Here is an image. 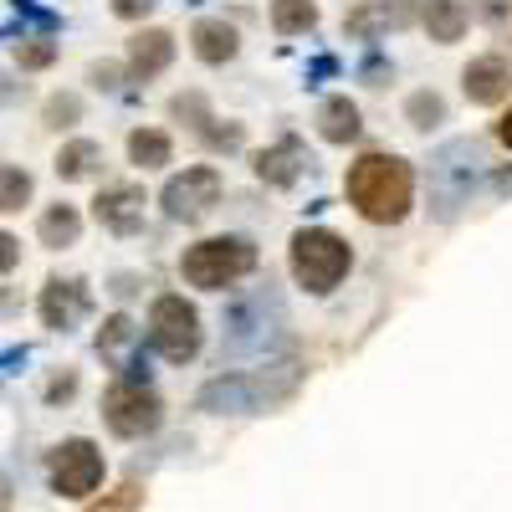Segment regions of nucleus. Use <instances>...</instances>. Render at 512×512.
<instances>
[{"label": "nucleus", "mask_w": 512, "mask_h": 512, "mask_svg": "<svg viewBox=\"0 0 512 512\" xmlns=\"http://www.w3.org/2000/svg\"><path fill=\"white\" fill-rule=\"evenodd\" d=\"M349 205L369 226H400L410 216V200H415V169L400 154H359L349 164Z\"/></svg>", "instance_id": "nucleus-1"}, {"label": "nucleus", "mask_w": 512, "mask_h": 512, "mask_svg": "<svg viewBox=\"0 0 512 512\" xmlns=\"http://www.w3.org/2000/svg\"><path fill=\"white\" fill-rule=\"evenodd\" d=\"M256 272V241L251 236H205L180 256V277L200 292H226L231 282Z\"/></svg>", "instance_id": "nucleus-2"}, {"label": "nucleus", "mask_w": 512, "mask_h": 512, "mask_svg": "<svg viewBox=\"0 0 512 512\" xmlns=\"http://www.w3.org/2000/svg\"><path fill=\"white\" fill-rule=\"evenodd\" d=\"M349 262H354L349 241L328 226H303L292 236V277L308 292H333L349 277Z\"/></svg>", "instance_id": "nucleus-3"}, {"label": "nucleus", "mask_w": 512, "mask_h": 512, "mask_svg": "<svg viewBox=\"0 0 512 512\" xmlns=\"http://www.w3.org/2000/svg\"><path fill=\"white\" fill-rule=\"evenodd\" d=\"M149 344L169 359V364H190L205 344V328L195 303H185L180 292H159L154 308H149Z\"/></svg>", "instance_id": "nucleus-4"}, {"label": "nucleus", "mask_w": 512, "mask_h": 512, "mask_svg": "<svg viewBox=\"0 0 512 512\" xmlns=\"http://www.w3.org/2000/svg\"><path fill=\"white\" fill-rule=\"evenodd\" d=\"M103 425L118 436V441H144L164 425V400L149 390L144 379H118L108 384L103 395Z\"/></svg>", "instance_id": "nucleus-5"}, {"label": "nucleus", "mask_w": 512, "mask_h": 512, "mask_svg": "<svg viewBox=\"0 0 512 512\" xmlns=\"http://www.w3.org/2000/svg\"><path fill=\"white\" fill-rule=\"evenodd\" d=\"M221 169L216 164H190V169H180V175H169V185L159 190V205H164V216L169 221H185V226H195V221H205L210 210L221 205Z\"/></svg>", "instance_id": "nucleus-6"}, {"label": "nucleus", "mask_w": 512, "mask_h": 512, "mask_svg": "<svg viewBox=\"0 0 512 512\" xmlns=\"http://www.w3.org/2000/svg\"><path fill=\"white\" fill-rule=\"evenodd\" d=\"M47 482H52L57 497H72V502L93 497L98 482H103V451H98L88 436H67V441L47 456Z\"/></svg>", "instance_id": "nucleus-7"}, {"label": "nucleus", "mask_w": 512, "mask_h": 512, "mask_svg": "<svg viewBox=\"0 0 512 512\" xmlns=\"http://www.w3.org/2000/svg\"><path fill=\"white\" fill-rule=\"evenodd\" d=\"M36 313H41V323H47L52 333H67V328H77L82 318L93 313V292H88L82 277H47Z\"/></svg>", "instance_id": "nucleus-8"}, {"label": "nucleus", "mask_w": 512, "mask_h": 512, "mask_svg": "<svg viewBox=\"0 0 512 512\" xmlns=\"http://www.w3.org/2000/svg\"><path fill=\"white\" fill-rule=\"evenodd\" d=\"M144 205L149 200H144L139 185H103L98 200H93V216L113 236H139L144 231Z\"/></svg>", "instance_id": "nucleus-9"}, {"label": "nucleus", "mask_w": 512, "mask_h": 512, "mask_svg": "<svg viewBox=\"0 0 512 512\" xmlns=\"http://www.w3.org/2000/svg\"><path fill=\"white\" fill-rule=\"evenodd\" d=\"M461 88H466V98H472L477 108H497L512 93V62L497 57V52L472 57V62L461 67Z\"/></svg>", "instance_id": "nucleus-10"}, {"label": "nucleus", "mask_w": 512, "mask_h": 512, "mask_svg": "<svg viewBox=\"0 0 512 512\" xmlns=\"http://www.w3.org/2000/svg\"><path fill=\"white\" fill-rule=\"evenodd\" d=\"M415 16H420L415 0H364L359 11H349V16H344V31H349V36L374 41L379 31H400V26H410Z\"/></svg>", "instance_id": "nucleus-11"}, {"label": "nucleus", "mask_w": 512, "mask_h": 512, "mask_svg": "<svg viewBox=\"0 0 512 512\" xmlns=\"http://www.w3.org/2000/svg\"><path fill=\"white\" fill-rule=\"evenodd\" d=\"M313 159H308V149L297 144V139H282V144H272V149H262L251 159V169H256V180L262 185H272V190H287V185H297L303 180V169H308Z\"/></svg>", "instance_id": "nucleus-12"}, {"label": "nucleus", "mask_w": 512, "mask_h": 512, "mask_svg": "<svg viewBox=\"0 0 512 512\" xmlns=\"http://www.w3.org/2000/svg\"><path fill=\"white\" fill-rule=\"evenodd\" d=\"M169 62H175V36H169L164 26H149V31L128 36V72L134 77H159Z\"/></svg>", "instance_id": "nucleus-13"}, {"label": "nucleus", "mask_w": 512, "mask_h": 512, "mask_svg": "<svg viewBox=\"0 0 512 512\" xmlns=\"http://www.w3.org/2000/svg\"><path fill=\"white\" fill-rule=\"evenodd\" d=\"M190 47H195V57H200L205 67H226V62H236V52H241V31H236L231 21L205 16V21H195V31H190Z\"/></svg>", "instance_id": "nucleus-14"}, {"label": "nucleus", "mask_w": 512, "mask_h": 512, "mask_svg": "<svg viewBox=\"0 0 512 512\" xmlns=\"http://www.w3.org/2000/svg\"><path fill=\"white\" fill-rule=\"evenodd\" d=\"M420 26L431 31V41L451 47V41H461V36H466L472 16H466V6H461V0H425V6H420Z\"/></svg>", "instance_id": "nucleus-15"}, {"label": "nucleus", "mask_w": 512, "mask_h": 512, "mask_svg": "<svg viewBox=\"0 0 512 512\" xmlns=\"http://www.w3.org/2000/svg\"><path fill=\"white\" fill-rule=\"evenodd\" d=\"M318 134H323L328 144H359V134H364L359 103H349V98H328V103L318 108Z\"/></svg>", "instance_id": "nucleus-16"}, {"label": "nucleus", "mask_w": 512, "mask_h": 512, "mask_svg": "<svg viewBox=\"0 0 512 512\" xmlns=\"http://www.w3.org/2000/svg\"><path fill=\"white\" fill-rule=\"evenodd\" d=\"M36 236H41V246H52V251L77 246V236H82V216H77V205H67V200L47 205V210H41V221H36Z\"/></svg>", "instance_id": "nucleus-17"}, {"label": "nucleus", "mask_w": 512, "mask_h": 512, "mask_svg": "<svg viewBox=\"0 0 512 512\" xmlns=\"http://www.w3.org/2000/svg\"><path fill=\"white\" fill-rule=\"evenodd\" d=\"M57 180H93L98 175V164H103V144H93V139H72V144H62L57 149Z\"/></svg>", "instance_id": "nucleus-18"}, {"label": "nucleus", "mask_w": 512, "mask_h": 512, "mask_svg": "<svg viewBox=\"0 0 512 512\" xmlns=\"http://www.w3.org/2000/svg\"><path fill=\"white\" fill-rule=\"evenodd\" d=\"M169 159H175V144H169L164 128H134V134H128V164L164 169Z\"/></svg>", "instance_id": "nucleus-19"}, {"label": "nucleus", "mask_w": 512, "mask_h": 512, "mask_svg": "<svg viewBox=\"0 0 512 512\" xmlns=\"http://www.w3.org/2000/svg\"><path fill=\"white\" fill-rule=\"evenodd\" d=\"M318 26V0H272V31L277 36H308Z\"/></svg>", "instance_id": "nucleus-20"}, {"label": "nucleus", "mask_w": 512, "mask_h": 512, "mask_svg": "<svg viewBox=\"0 0 512 512\" xmlns=\"http://www.w3.org/2000/svg\"><path fill=\"white\" fill-rule=\"evenodd\" d=\"M31 195H36L31 169H21V164H0V216H16L21 205H31Z\"/></svg>", "instance_id": "nucleus-21"}, {"label": "nucleus", "mask_w": 512, "mask_h": 512, "mask_svg": "<svg viewBox=\"0 0 512 512\" xmlns=\"http://www.w3.org/2000/svg\"><path fill=\"white\" fill-rule=\"evenodd\" d=\"M11 57H16L21 72H41V67L57 62V41L52 36H21L16 47H11Z\"/></svg>", "instance_id": "nucleus-22"}, {"label": "nucleus", "mask_w": 512, "mask_h": 512, "mask_svg": "<svg viewBox=\"0 0 512 512\" xmlns=\"http://www.w3.org/2000/svg\"><path fill=\"white\" fill-rule=\"evenodd\" d=\"M405 118H410V128H420V134H431L436 123H446V98H441V93H410Z\"/></svg>", "instance_id": "nucleus-23"}, {"label": "nucleus", "mask_w": 512, "mask_h": 512, "mask_svg": "<svg viewBox=\"0 0 512 512\" xmlns=\"http://www.w3.org/2000/svg\"><path fill=\"white\" fill-rule=\"evenodd\" d=\"M169 118H180V123H190L195 134H205V128L216 123V113H210L205 93H175V98H169Z\"/></svg>", "instance_id": "nucleus-24"}, {"label": "nucleus", "mask_w": 512, "mask_h": 512, "mask_svg": "<svg viewBox=\"0 0 512 512\" xmlns=\"http://www.w3.org/2000/svg\"><path fill=\"white\" fill-rule=\"evenodd\" d=\"M41 123L57 128V134H62V128H77L82 123V98L77 93H52L47 103H41Z\"/></svg>", "instance_id": "nucleus-25"}, {"label": "nucleus", "mask_w": 512, "mask_h": 512, "mask_svg": "<svg viewBox=\"0 0 512 512\" xmlns=\"http://www.w3.org/2000/svg\"><path fill=\"white\" fill-rule=\"evenodd\" d=\"M128 344H134V323H128L123 313H113L103 328H98V354H118V349H128Z\"/></svg>", "instance_id": "nucleus-26"}, {"label": "nucleus", "mask_w": 512, "mask_h": 512, "mask_svg": "<svg viewBox=\"0 0 512 512\" xmlns=\"http://www.w3.org/2000/svg\"><path fill=\"white\" fill-rule=\"evenodd\" d=\"M88 82L98 93H123V67L118 62H93L88 67Z\"/></svg>", "instance_id": "nucleus-27"}, {"label": "nucleus", "mask_w": 512, "mask_h": 512, "mask_svg": "<svg viewBox=\"0 0 512 512\" xmlns=\"http://www.w3.org/2000/svg\"><path fill=\"white\" fill-rule=\"evenodd\" d=\"M466 16H477L487 26H502L512 16V0H472V11H466Z\"/></svg>", "instance_id": "nucleus-28"}, {"label": "nucleus", "mask_w": 512, "mask_h": 512, "mask_svg": "<svg viewBox=\"0 0 512 512\" xmlns=\"http://www.w3.org/2000/svg\"><path fill=\"white\" fill-rule=\"evenodd\" d=\"M16 267H21V236L0 231V277H6V272H16Z\"/></svg>", "instance_id": "nucleus-29"}, {"label": "nucleus", "mask_w": 512, "mask_h": 512, "mask_svg": "<svg viewBox=\"0 0 512 512\" xmlns=\"http://www.w3.org/2000/svg\"><path fill=\"white\" fill-rule=\"evenodd\" d=\"M72 395H77V374L72 369H62V374L47 379V400H72Z\"/></svg>", "instance_id": "nucleus-30"}, {"label": "nucleus", "mask_w": 512, "mask_h": 512, "mask_svg": "<svg viewBox=\"0 0 512 512\" xmlns=\"http://www.w3.org/2000/svg\"><path fill=\"white\" fill-rule=\"evenodd\" d=\"M149 6H154V0H113V16L139 21V16H149Z\"/></svg>", "instance_id": "nucleus-31"}, {"label": "nucleus", "mask_w": 512, "mask_h": 512, "mask_svg": "<svg viewBox=\"0 0 512 512\" xmlns=\"http://www.w3.org/2000/svg\"><path fill=\"white\" fill-rule=\"evenodd\" d=\"M134 502H139V487H123V492H118V502H108V507H98V512H128Z\"/></svg>", "instance_id": "nucleus-32"}, {"label": "nucleus", "mask_w": 512, "mask_h": 512, "mask_svg": "<svg viewBox=\"0 0 512 512\" xmlns=\"http://www.w3.org/2000/svg\"><path fill=\"white\" fill-rule=\"evenodd\" d=\"M6 313H21V292L16 287H0V318Z\"/></svg>", "instance_id": "nucleus-33"}, {"label": "nucleus", "mask_w": 512, "mask_h": 512, "mask_svg": "<svg viewBox=\"0 0 512 512\" xmlns=\"http://www.w3.org/2000/svg\"><path fill=\"white\" fill-rule=\"evenodd\" d=\"M134 287H139V277H118V282H113L118 297H134Z\"/></svg>", "instance_id": "nucleus-34"}, {"label": "nucleus", "mask_w": 512, "mask_h": 512, "mask_svg": "<svg viewBox=\"0 0 512 512\" xmlns=\"http://www.w3.org/2000/svg\"><path fill=\"white\" fill-rule=\"evenodd\" d=\"M497 139H502V144H507V149H512V113H507V118H502V123H497Z\"/></svg>", "instance_id": "nucleus-35"}, {"label": "nucleus", "mask_w": 512, "mask_h": 512, "mask_svg": "<svg viewBox=\"0 0 512 512\" xmlns=\"http://www.w3.org/2000/svg\"><path fill=\"white\" fill-rule=\"evenodd\" d=\"M0 512H11V502H6V492H0Z\"/></svg>", "instance_id": "nucleus-36"}]
</instances>
